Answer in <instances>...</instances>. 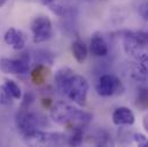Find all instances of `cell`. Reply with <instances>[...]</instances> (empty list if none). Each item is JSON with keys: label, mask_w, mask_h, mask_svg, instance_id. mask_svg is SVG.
Listing matches in <instances>:
<instances>
[{"label": "cell", "mask_w": 148, "mask_h": 147, "mask_svg": "<svg viewBox=\"0 0 148 147\" xmlns=\"http://www.w3.org/2000/svg\"><path fill=\"white\" fill-rule=\"evenodd\" d=\"M123 48L129 56L136 60H141L147 55L148 43L144 31H126L123 36Z\"/></svg>", "instance_id": "obj_2"}, {"label": "cell", "mask_w": 148, "mask_h": 147, "mask_svg": "<svg viewBox=\"0 0 148 147\" xmlns=\"http://www.w3.org/2000/svg\"><path fill=\"white\" fill-rule=\"evenodd\" d=\"M140 68L148 75V54L140 60Z\"/></svg>", "instance_id": "obj_24"}, {"label": "cell", "mask_w": 148, "mask_h": 147, "mask_svg": "<svg viewBox=\"0 0 148 147\" xmlns=\"http://www.w3.org/2000/svg\"><path fill=\"white\" fill-rule=\"evenodd\" d=\"M7 0H0V7H2L3 5H5V2H6Z\"/></svg>", "instance_id": "obj_28"}, {"label": "cell", "mask_w": 148, "mask_h": 147, "mask_svg": "<svg viewBox=\"0 0 148 147\" xmlns=\"http://www.w3.org/2000/svg\"><path fill=\"white\" fill-rule=\"evenodd\" d=\"M71 52H73L75 60L78 63H83V62L86 61L87 54H88V49H87V46L85 45V43L82 41L80 39H77L73 43Z\"/></svg>", "instance_id": "obj_13"}, {"label": "cell", "mask_w": 148, "mask_h": 147, "mask_svg": "<svg viewBox=\"0 0 148 147\" xmlns=\"http://www.w3.org/2000/svg\"><path fill=\"white\" fill-rule=\"evenodd\" d=\"M139 14L143 17V20L148 22V0L139 7Z\"/></svg>", "instance_id": "obj_23"}, {"label": "cell", "mask_w": 148, "mask_h": 147, "mask_svg": "<svg viewBox=\"0 0 148 147\" xmlns=\"http://www.w3.org/2000/svg\"><path fill=\"white\" fill-rule=\"evenodd\" d=\"M121 87H122L121 80L116 76L105 74L99 78V82L97 84V92L101 97H110L117 93Z\"/></svg>", "instance_id": "obj_8"}, {"label": "cell", "mask_w": 148, "mask_h": 147, "mask_svg": "<svg viewBox=\"0 0 148 147\" xmlns=\"http://www.w3.org/2000/svg\"><path fill=\"white\" fill-rule=\"evenodd\" d=\"M112 123L117 126L123 125H132L134 123V114L127 107H118L112 111L111 115Z\"/></svg>", "instance_id": "obj_10"}, {"label": "cell", "mask_w": 148, "mask_h": 147, "mask_svg": "<svg viewBox=\"0 0 148 147\" xmlns=\"http://www.w3.org/2000/svg\"><path fill=\"white\" fill-rule=\"evenodd\" d=\"M145 34V37H146V40H147V43H148V32H144Z\"/></svg>", "instance_id": "obj_29"}, {"label": "cell", "mask_w": 148, "mask_h": 147, "mask_svg": "<svg viewBox=\"0 0 148 147\" xmlns=\"http://www.w3.org/2000/svg\"><path fill=\"white\" fill-rule=\"evenodd\" d=\"M24 137V142L30 146H62L67 144L68 137L60 132H46L36 130Z\"/></svg>", "instance_id": "obj_3"}, {"label": "cell", "mask_w": 148, "mask_h": 147, "mask_svg": "<svg viewBox=\"0 0 148 147\" xmlns=\"http://www.w3.org/2000/svg\"><path fill=\"white\" fill-rule=\"evenodd\" d=\"M71 130H73V132L68 137L67 144L70 146H79L83 143V137H84L83 128H73Z\"/></svg>", "instance_id": "obj_16"}, {"label": "cell", "mask_w": 148, "mask_h": 147, "mask_svg": "<svg viewBox=\"0 0 148 147\" xmlns=\"http://www.w3.org/2000/svg\"><path fill=\"white\" fill-rule=\"evenodd\" d=\"M90 51L94 56H106L108 54V44L100 34H94L91 43Z\"/></svg>", "instance_id": "obj_12"}, {"label": "cell", "mask_w": 148, "mask_h": 147, "mask_svg": "<svg viewBox=\"0 0 148 147\" xmlns=\"http://www.w3.org/2000/svg\"><path fill=\"white\" fill-rule=\"evenodd\" d=\"M52 104H53V102H52L51 99H42V106H44V107H47V108H48V107L52 106Z\"/></svg>", "instance_id": "obj_26"}, {"label": "cell", "mask_w": 148, "mask_h": 147, "mask_svg": "<svg viewBox=\"0 0 148 147\" xmlns=\"http://www.w3.org/2000/svg\"><path fill=\"white\" fill-rule=\"evenodd\" d=\"M47 75H48V69L46 68V66L38 63L31 73V79L35 84L39 85L45 82V78L47 77Z\"/></svg>", "instance_id": "obj_14"}, {"label": "cell", "mask_w": 148, "mask_h": 147, "mask_svg": "<svg viewBox=\"0 0 148 147\" xmlns=\"http://www.w3.org/2000/svg\"><path fill=\"white\" fill-rule=\"evenodd\" d=\"M132 77H133V79H136L138 82H144V80L147 79L148 75L139 66V67H136V68L132 69Z\"/></svg>", "instance_id": "obj_21"}, {"label": "cell", "mask_w": 148, "mask_h": 147, "mask_svg": "<svg viewBox=\"0 0 148 147\" xmlns=\"http://www.w3.org/2000/svg\"><path fill=\"white\" fill-rule=\"evenodd\" d=\"M53 2V0H42V3L44 5H51Z\"/></svg>", "instance_id": "obj_27"}, {"label": "cell", "mask_w": 148, "mask_h": 147, "mask_svg": "<svg viewBox=\"0 0 148 147\" xmlns=\"http://www.w3.org/2000/svg\"><path fill=\"white\" fill-rule=\"evenodd\" d=\"M143 125H144V129L148 132V113L144 116V120H143Z\"/></svg>", "instance_id": "obj_25"}, {"label": "cell", "mask_w": 148, "mask_h": 147, "mask_svg": "<svg viewBox=\"0 0 148 147\" xmlns=\"http://www.w3.org/2000/svg\"><path fill=\"white\" fill-rule=\"evenodd\" d=\"M13 95L9 93L5 85L0 86V105L2 106H10L13 104Z\"/></svg>", "instance_id": "obj_19"}, {"label": "cell", "mask_w": 148, "mask_h": 147, "mask_svg": "<svg viewBox=\"0 0 148 147\" xmlns=\"http://www.w3.org/2000/svg\"><path fill=\"white\" fill-rule=\"evenodd\" d=\"M31 67V58L28 53H23L17 59H0V70L3 74L22 75L27 74Z\"/></svg>", "instance_id": "obj_5"}, {"label": "cell", "mask_w": 148, "mask_h": 147, "mask_svg": "<svg viewBox=\"0 0 148 147\" xmlns=\"http://www.w3.org/2000/svg\"><path fill=\"white\" fill-rule=\"evenodd\" d=\"M35 94L32 92H28L24 94L23 100H22V105H21V109H29L30 106L34 104L35 101Z\"/></svg>", "instance_id": "obj_20"}, {"label": "cell", "mask_w": 148, "mask_h": 147, "mask_svg": "<svg viewBox=\"0 0 148 147\" xmlns=\"http://www.w3.org/2000/svg\"><path fill=\"white\" fill-rule=\"evenodd\" d=\"M41 125V118L36 113L29 111V109H21L16 115V126L22 136H27L38 130Z\"/></svg>", "instance_id": "obj_6"}, {"label": "cell", "mask_w": 148, "mask_h": 147, "mask_svg": "<svg viewBox=\"0 0 148 147\" xmlns=\"http://www.w3.org/2000/svg\"><path fill=\"white\" fill-rule=\"evenodd\" d=\"M133 140L136 142V144H138V146L148 147V138L143 133H136L133 136Z\"/></svg>", "instance_id": "obj_22"}, {"label": "cell", "mask_w": 148, "mask_h": 147, "mask_svg": "<svg viewBox=\"0 0 148 147\" xmlns=\"http://www.w3.org/2000/svg\"><path fill=\"white\" fill-rule=\"evenodd\" d=\"M3 85L7 87V90H8L9 93L13 95L14 99L20 100V99L22 98V91H21L20 86H18L14 80H12V79H6Z\"/></svg>", "instance_id": "obj_17"}, {"label": "cell", "mask_w": 148, "mask_h": 147, "mask_svg": "<svg viewBox=\"0 0 148 147\" xmlns=\"http://www.w3.org/2000/svg\"><path fill=\"white\" fill-rule=\"evenodd\" d=\"M36 59H37L38 63L40 65H53V61H54V56L52 53H48L46 51H39L38 54L36 53Z\"/></svg>", "instance_id": "obj_18"}, {"label": "cell", "mask_w": 148, "mask_h": 147, "mask_svg": "<svg viewBox=\"0 0 148 147\" xmlns=\"http://www.w3.org/2000/svg\"><path fill=\"white\" fill-rule=\"evenodd\" d=\"M51 117L55 123L70 126L71 129L87 126L93 118L92 114L73 107L66 102L55 104L51 110Z\"/></svg>", "instance_id": "obj_1"}, {"label": "cell", "mask_w": 148, "mask_h": 147, "mask_svg": "<svg viewBox=\"0 0 148 147\" xmlns=\"http://www.w3.org/2000/svg\"><path fill=\"white\" fill-rule=\"evenodd\" d=\"M87 93H88V82L86 80V78H84L80 75H74L64 94L71 101H74L75 104L83 107L86 105Z\"/></svg>", "instance_id": "obj_4"}, {"label": "cell", "mask_w": 148, "mask_h": 147, "mask_svg": "<svg viewBox=\"0 0 148 147\" xmlns=\"http://www.w3.org/2000/svg\"><path fill=\"white\" fill-rule=\"evenodd\" d=\"M3 40L7 45L12 46L14 49L21 51L25 47L27 36L21 30H16L15 28H9L3 36Z\"/></svg>", "instance_id": "obj_9"}, {"label": "cell", "mask_w": 148, "mask_h": 147, "mask_svg": "<svg viewBox=\"0 0 148 147\" xmlns=\"http://www.w3.org/2000/svg\"><path fill=\"white\" fill-rule=\"evenodd\" d=\"M31 31L34 35V41L36 44L48 40L53 35L51 20L44 15L35 17L31 22Z\"/></svg>", "instance_id": "obj_7"}, {"label": "cell", "mask_w": 148, "mask_h": 147, "mask_svg": "<svg viewBox=\"0 0 148 147\" xmlns=\"http://www.w3.org/2000/svg\"><path fill=\"white\" fill-rule=\"evenodd\" d=\"M75 71L73 69L68 68V67H63V68H60L56 73H55V77H54V80H55V84H56V87L58 90L64 94L66 91H67V87L71 80V78L74 77Z\"/></svg>", "instance_id": "obj_11"}, {"label": "cell", "mask_w": 148, "mask_h": 147, "mask_svg": "<svg viewBox=\"0 0 148 147\" xmlns=\"http://www.w3.org/2000/svg\"><path fill=\"white\" fill-rule=\"evenodd\" d=\"M136 106L140 110L148 109V89L139 87L136 98Z\"/></svg>", "instance_id": "obj_15"}]
</instances>
